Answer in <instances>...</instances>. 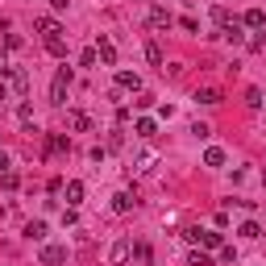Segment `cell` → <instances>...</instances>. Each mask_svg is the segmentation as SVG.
<instances>
[{
	"label": "cell",
	"instance_id": "cell-1",
	"mask_svg": "<svg viewBox=\"0 0 266 266\" xmlns=\"http://www.w3.org/2000/svg\"><path fill=\"white\" fill-rule=\"evenodd\" d=\"M66 87H71V71H66V66H58L54 87H50V100H54V104H62V100H66Z\"/></svg>",
	"mask_w": 266,
	"mask_h": 266
},
{
	"label": "cell",
	"instance_id": "cell-2",
	"mask_svg": "<svg viewBox=\"0 0 266 266\" xmlns=\"http://www.w3.org/2000/svg\"><path fill=\"white\" fill-rule=\"evenodd\" d=\"M33 29H38V33H42V38H46V42H50V38H58V33H62L54 17H38V21H33Z\"/></svg>",
	"mask_w": 266,
	"mask_h": 266
},
{
	"label": "cell",
	"instance_id": "cell-3",
	"mask_svg": "<svg viewBox=\"0 0 266 266\" xmlns=\"http://www.w3.org/2000/svg\"><path fill=\"white\" fill-rule=\"evenodd\" d=\"M42 262H46V266L66 262V246H46V250H42Z\"/></svg>",
	"mask_w": 266,
	"mask_h": 266
},
{
	"label": "cell",
	"instance_id": "cell-4",
	"mask_svg": "<svg viewBox=\"0 0 266 266\" xmlns=\"http://www.w3.org/2000/svg\"><path fill=\"white\" fill-rule=\"evenodd\" d=\"M129 250H133V241H117L113 254H108V262H113V266H125V262H129Z\"/></svg>",
	"mask_w": 266,
	"mask_h": 266
},
{
	"label": "cell",
	"instance_id": "cell-5",
	"mask_svg": "<svg viewBox=\"0 0 266 266\" xmlns=\"http://www.w3.org/2000/svg\"><path fill=\"white\" fill-rule=\"evenodd\" d=\"M96 54H100V62H108V66L117 62V46H113L108 38H100V46H96Z\"/></svg>",
	"mask_w": 266,
	"mask_h": 266
},
{
	"label": "cell",
	"instance_id": "cell-6",
	"mask_svg": "<svg viewBox=\"0 0 266 266\" xmlns=\"http://www.w3.org/2000/svg\"><path fill=\"white\" fill-rule=\"evenodd\" d=\"M117 83H121L125 92H142V79L133 75V71H121V75H117Z\"/></svg>",
	"mask_w": 266,
	"mask_h": 266
},
{
	"label": "cell",
	"instance_id": "cell-7",
	"mask_svg": "<svg viewBox=\"0 0 266 266\" xmlns=\"http://www.w3.org/2000/svg\"><path fill=\"white\" fill-rule=\"evenodd\" d=\"M25 237H29V241H42V237H46V220H29V225H25Z\"/></svg>",
	"mask_w": 266,
	"mask_h": 266
},
{
	"label": "cell",
	"instance_id": "cell-8",
	"mask_svg": "<svg viewBox=\"0 0 266 266\" xmlns=\"http://www.w3.org/2000/svg\"><path fill=\"white\" fill-rule=\"evenodd\" d=\"M79 199H83V183H79V179H71V183H66V204L75 208Z\"/></svg>",
	"mask_w": 266,
	"mask_h": 266
},
{
	"label": "cell",
	"instance_id": "cell-9",
	"mask_svg": "<svg viewBox=\"0 0 266 266\" xmlns=\"http://www.w3.org/2000/svg\"><path fill=\"white\" fill-rule=\"evenodd\" d=\"M129 208H133V195L129 191H117L113 195V212H129Z\"/></svg>",
	"mask_w": 266,
	"mask_h": 266
},
{
	"label": "cell",
	"instance_id": "cell-10",
	"mask_svg": "<svg viewBox=\"0 0 266 266\" xmlns=\"http://www.w3.org/2000/svg\"><path fill=\"white\" fill-rule=\"evenodd\" d=\"M150 25H154V29H171V13H166V9H154V13H150Z\"/></svg>",
	"mask_w": 266,
	"mask_h": 266
},
{
	"label": "cell",
	"instance_id": "cell-11",
	"mask_svg": "<svg viewBox=\"0 0 266 266\" xmlns=\"http://www.w3.org/2000/svg\"><path fill=\"white\" fill-rule=\"evenodd\" d=\"M66 125H71V129H92V121H87V113H66Z\"/></svg>",
	"mask_w": 266,
	"mask_h": 266
},
{
	"label": "cell",
	"instance_id": "cell-12",
	"mask_svg": "<svg viewBox=\"0 0 266 266\" xmlns=\"http://www.w3.org/2000/svg\"><path fill=\"white\" fill-rule=\"evenodd\" d=\"M195 100H199V104H220V92H216V87H199Z\"/></svg>",
	"mask_w": 266,
	"mask_h": 266
},
{
	"label": "cell",
	"instance_id": "cell-13",
	"mask_svg": "<svg viewBox=\"0 0 266 266\" xmlns=\"http://www.w3.org/2000/svg\"><path fill=\"white\" fill-rule=\"evenodd\" d=\"M9 75H13V87H17V96H25V92H29V75H25V71H9Z\"/></svg>",
	"mask_w": 266,
	"mask_h": 266
},
{
	"label": "cell",
	"instance_id": "cell-14",
	"mask_svg": "<svg viewBox=\"0 0 266 266\" xmlns=\"http://www.w3.org/2000/svg\"><path fill=\"white\" fill-rule=\"evenodd\" d=\"M129 254H133V258H138L142 266H150V246H146V241H138V246H133V250H129Z\"/></svg>",
	"mask_w": 266,
	"mask_h": 266
},
{
	"label": "cell",
	"instance_id": "cell-15",
	"mask_svg": "<svg viewBox=\"0 0 266 266\" xmlns=\"http://www.w3.org/2000/svg\"><path fill=\"white\" fill-rule=\"evenodd\" d=\"M246 25L262 29V25H266V13H262V9H250V13H246Z\"/></svg>",
	"mask_w": 266,
	"mask_h": 266
},
{
	"label": "cell",
	"instance_id": "cell-16",
	"mask_svg": "<svg viewBox=\"0 0 266 266\" xmlns=\"http://www.w3.org/2000/svg\"><path fill=\"white\" fill-rule=\"evenodd\" d=\"M204 162H208V166H225V150H220V146H212V150L204 154Z\"/></svg>",
	"mask_w": 266,
	"mask_h": 266
},
{
	"label": "cell",
	"instance_id": "cell-17",
	"mask_svg": "<svg viewBox=\"0 0 266 266\" xmlns=\"http://www.w3.org/2000/svg\"><path fill=\"white\" fill-rule=\"evenodd\" d=\"M133 129H138V138H154V121H150V117H142Z\"/></svg>",
	"mask_w": 266,
	"mask_h": 266
},
{
	"label": "cell",
	"instance_id": "cell-18",
	"mask_svg": "<svg viewBox=\"0 0 266 266\" xmlns=\"http://www.w3.org/2000/svg\"><path fill=\"white\" fill-rule=\"evenodd\" d=\"M195 241H204L208 250H220V233H199V237Z\"/></svg>",
	"mask_w": 266,
	"mask_h": 266
},
{
	"label": "cell",
	"instance_id": "cell-19",
	"mask_svg": "<svg viewBox=\"0 0 266 266\" xmlns=\"http://www.w3.org/2000/svg\"><path fill=\"white\" fill-rule=\"evenodd\" d=\"M46 50H50L54 58H62V54H66V46H62V38H50V42H46Z\"/></svg>",
	"mask_w": 266,
	"mask_h": 266
},
{
	"label": "cell",
	"instance_id": "cell-20",
	"mask_svg": "<svg viewBox=\"0 0 266 266\" xmlns=\"http://www.w3.org/2000/svg\"><path fill=\"white\" fill-rule=\"evenodd\" d=\"M246 104H250V108H262V92H258V87L246 92Z\"/></svg>",
	"mask_w": 266,
	"mask_h": 266
},
{
	"label": "cell",
	"instance_id": "cell-21",
	"mask_svg": "<svg viewBox=\"0 0 266 266\" xmlns=\"http://www.w3.org/2000/svg\"><path fill=\"white\" fill-rule=\"evenodd\" d=\"M146 58H150V62H154V66H162V50H158V46H154V42H150V46H146Z\"/></svg>",
	"mask_w": 266,
	"mask_h": 266
},
{
	"label": "cell",
	"instance_id": "cell-22",
	"mask_svg": "<svg viewBox=\"0 0 266 266\" xmlns=\"http://www.w3.org/2000/svg\"><path fill=\"white\" fill-rule=\"evenodd\" d=\"M258 233H262V229H258L254 220H246V225H241V237H258Z\"/></svg>",
	"mask_w": 266,
	"mask_h": 266
},
{
	"label": "cell",
	"instance_id": "cell-23",
	"mask_svg": "<svg viewBox=\"0 0 266 266\" xmlns=\"http://www.w3.org/2000/svg\"><path fill=\"white\" fill-rule=\"evenodd\" d=\"M50 5H54V9H66V0H50Z\"/></svg>",
	"mask_w": 266,
	"mask_h": 266
},
{
	"label": "cell",
	"instance_id": "cell-24",
	"mask_svg": "<svg viewBox=\"0 0 266 266\" xmlns=\"http://www.w3.org/2000/svg\"><path fill=\"white\" fill-rule=\"evenodd\" d=\"M0 166H9V154H5V150H0Z\"/></svg>",
	"mask_w": 266,
	"mask_h": 266
},
{
	"label": "cell",
	"instance_id": "cell-25",
	"mask_svg": "<svg viewBox=\"0 0 266 266\" xmlns=\"http://www.w3.org/2000/svg\"><path fill=\"white\" fill-rule=\"evenodd\" d=\"M5 96H9V87H5V83H0V100H5Z\"/></svg>",
	"mask_w": 266,
	"mask_h": 266
}]
</instances>
